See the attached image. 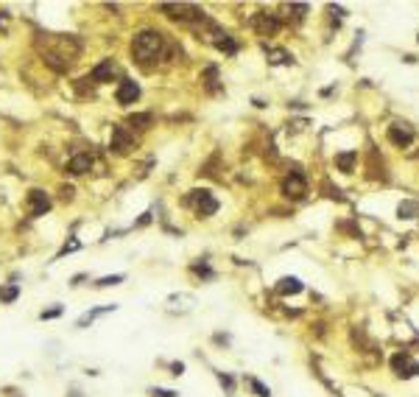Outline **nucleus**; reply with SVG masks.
<instances>
[{"mask_svg":"<svg viewBox=\"0 0 419 397\" xmlns=\"http://www.w3.org/2000/svg\"><path fill=\"white\" fill-rule=\"evenodd\" d=\"M165 48H168L165 34H160V31H154V28H143L140 34H134L132 56L137 59V65L151 67L165 56Z\"/></svg>","mask_w":419,"mask_h":397,"instance_id":"1","label":"nucleus"},{"mask_svg":"<svg viewBox=\"0 0 419 397\" xmlns=\"http://www.w3.org/2000/svg\"><path fill=\"white\" fill-rule=\"evenodd\" d=\"M118 283H123V274H112V277H103V280H98V288H107V285H118Z\"/></svg>","mask_w":419,"mask_h":397,"instance_id":"21","label":"nucleus"},{"mask_svg":"<svg viewBox=\"0 0 419 397\" xmlns=\"http://www.w3.org/2000/svg\"><path fill=\"white\" fill-rule=\"evenodd\" d=\"M171 369H174V375H182V372H185V364H171Z\"/></svg>","mask_w":419,"mask_h":397,"instance_id":"27","label":"nucleus"},{"mask_svg":"<svg viewBox=\"0 0 419 397\" xmlns=\"http://www.w3.org/2000/svg\"><path fill=\"white\" fill-rule=\"evenodd\" d=\"M90 168H92L90 154H76V157H70V163H67V171H70V174H87Z\"/></svg>","mask_w":419,"mask_h":397,"instance_id":"11","label":"nucleus"},{"mask_svg":"<svg viewBox=\"0 0 419 397\" xmlns=\"http://www.w3.org/2000/svg\"><path fill=\"white\" fill-rule=\"evenodd\" d=\"M112 73H115V67H112V62H101V65L95 67V70H92V81H95V84H103V81H109V78H112Z\"/></svg>","mask_w":419,"mask_h":397,"instance_id":"12","label":"nucleus"},{"mask_svg":"<svg viewBox=\"0 0 419 397\" xmlns=\"http://www.w3.org/2000/svg\"><path fill=\"white\" fill-rule=\"evenodd\" d=\"M355 160H358V154H355V151H344V154H338V157H335V163H338V168H341L344 174H352Z\"/></svg>","mask_w":419,"mask_h":397,"instance_id":"15","label":"nucleus"},{"mask_svg":"<svg viewBox=\"0 0 419 397\" xmlns=\"http://www.w3.org/2000/svg\"><path fill=\"white\" fill-rule=\"evenodd\" d=\"M288 12H293V20H302L305 12H307V6L305 3H296V6H288Z\"/></svg>","mask_w":419,"mask_h":397,"instance_id":"23","label":"nucleus"},{"mask_svg":"<svg viewBox=\"0 0 419 397\" xmlns=\"http://www.w3.org/2000/svg\"><path fill=\"white\" fill-rule=\"evenodd\" d=\"M129 123H132V126L145 129V126L151 123V115H148V112H143V115H132V118H129Z\"/></svg>","mask_w":419,"mask_h":397,"instance_id":"19","label":"nucleus"},{"mask_svg":"<svg viewBox=\"0 0 419 397\" xmlns=\"http://www.w3.org/2000/svg\"><path fill=\"white\" fill-rule=\"evenodd\" d=\"M282 193H285L288 199H302V196L307 193L305 176H302L299 171H293L291 176H285V182H282Z\"/></svg>","mask_w":419,"mask_h":397,"instance_id":"6","label":"nucleus"},{"mask_svg":"<svg viewBox=\"0 0 419 397\" xmlns=\"http://www.w3.org/2000/svg\"><path fill=\"white\" fill-rule=\"evenodd\" d=\"M269 62L271 65H293V56L288 51H269Z\"/></svg>","mask_w":419,"mask_h":397,"instance_id":"16","label":"nucleus"},{"mask_svg":"<svg viewBox=\"0 0 419 397\" xmlns=\"http://www.w3.org/2000/svg\"><path fill=\"white\" fill-rule=\"evenodd\" d=\"M389 140L394 145H411L413 132L405 126V123H394V126H389Z\"/></svg>","mask_w":419,"mask_h":397,"instance_id":"10","label":"nucleus"},{"mask_svg":"<svg viewBox=\"0 0 419 397\" xmlns=\"http://www.w3.org/2000/svg\"><path fill=\"white\" fill-rule=\"evenodd\" d=\"M391 369H394L400 378H416L419 375V364L413 361L411 355H405V353H397L394 358H391Z\"/></svg>","mask_w":419,"mask_h":397,"instance_id":"5","label":"nucleus"},{"mask_svg":"<svg viewBox=\"0 0 419 397\" xmlns=\"http://www.w3.org/2000/svg\"><path fill=\"white\" fill-rule=\"evenodd\" d=\"M218 380H221V386H227L229 391H232V386H235V380L229 378V375H224V372H218Z\"/></svg>","mask_w":419,"mask_h":397,"instance_id":"25","label":"nucleus"},{"mask_svg":"<svg viewBox=\"0 0 419 397\" xmlns=\"http://www.w3.org/2000/svg\"><path fill=\"white\" fill-rule=\"evenodd\" d=\"M249 28H254L260 36H271L280 31V20L274 17V14H266V12H257L249 17Z\"/></svg>","mask_w":419,"mask_h":397,"instance_id":"3","label":"nucleus"},{"mask_svg":"<svg viewBox=\"0 0 419 397\" xmlns=\"http://www.w3.org/2000/svg\"><path fill=\"white\" fill-rule=\"evenodd\" d=\"M28 207H31V216H45L50 210V202L42 190H31L28 193Z\"/></svg>","mask_w":419,"mask_h":397,"instance_id":"9","label":"nucleus"},{"mask_svg":"<svg viewBox=\"0 0 419 397\" xmlns=\"http://www.w3.org/2000/svg\"><path fill=\"white\" fill-rule=\"evenodd\" d=\"M249 386L254 389V394H257V397H271V389H266V386L260 383L257 378H251V380H249Z\"/></svg>","mask_w":419,"mask_h":397,"instance_id":"20","label":"nucleus"},{"mask_svg":"<svg viewBox=\"0 0 419 397\" xmlns=\"http://www.w3.org/2000/svg\"><path fill=\"white\" fill-rule=\"evenodd\" d=\"M140 98V87L134 84L132 78H123L118 87V104H123V107H129V104H134Z\"/></svg>","mask_w":419,"mask_h":397,"instance_id":"8","label":"nucleus"},{"mask_svg":"<svg viewBox=\"0 0 419 397\" xmlns=\"http://www.w3.org/2000/svg\"><path fill=\"white\" fill-rule=\"evenodd\" d=\"M59 313H62V308H50V311H42V319H54Z\"/></svg>","mask_w":419,"mask_h":397,"instance_id":"26","label":"nucleus"},{"mask_svg":"<svg viewBox=\"0 0 419 397\" xmlns=\"http://www.w3.org/2000/svg\"><path fill=\"white\" fill-rule=\"evenodd\" d=\"M218 48H221V51H227V54H235V51H238V42H235V39H229V36H227V39H224V42L218 45Z\"/></svg>","mask_w":419,"mask_h":397,"instance_id":"24","label":"nucleus"},{"mask_svg":"<svg viewBox=\"0 0 419 397\" xmlns=\"http://www.w3.org/2000/svg\"><path fill=\"white\" fill-rule=\"evenodd\" d=\"M160 9H162V12H165L171 20H176V23H185V25H193V28H196L198 23H204V20H207V14H204L198 6H190V3H162Z\"/></svg>","mask_w":419,"mask_h":397,"instance_id":"2","label":"nucleus"},{"mask_svg":"<svg viewBox=\"0 0 419 397\" xmlns=\"http://www.w3.org/2000/svg\"><path fill=\"white\" fill-rule=\"evenodd\" d=\"M187 202H190L193 207H196V213L198 216H213V213L218 210V202L216 199H213V193L210 190H190V199H187Z\"/></svg>","mask_w":419,"mask_h":397,"instance_id":"4","label":"nucleus"},{"mask_svg":"<svg viewBox=\"0 0 419 397\" xmlns=\"http://www.w3.org/2000/svg\"><path fill=\"white\" fill-rule=\"evenodd\" d=\"M204 78H207V90H210V92H216V90H218V70H216V67H207Z\"/></svg>","mask_w":419,"mask_h":397,"instance_id":"17","label":"nucleus"},{"mask_svg":"<svg viewBox=\"0 0 419 397\" xmlns=\"http://www.w3.org/2000/svg\"><path fill=\"white\" fill-rule=\"evenodd\" d=\"M277 291H280V294H299L302 283L296 280V277H282L280 283H277Z\"/></svg>","mask_w":419,"mask_h":397,"instance_id":"14","label":"nucleus"},{"mask_svg":"<svg viewBox=\"0 0 419 397\" xmlns=\"http://www.w3.org/2000/svg\"><path fill=\"white\" fill-rule=\"evenodd\" d=\"M109 145H112L118 154H126V151L134 145V137H132V132H129L126 126H115L112 129V143H109Z\"/></svg>","mask_w":419,"mask_h":397,"instance_id":"7","label":"nucleus"},{"mask_svg":"<svg viewBox=\"0 0 419 397\" xmlns=\"http://www.w3.org/2000/svg\"><path fill=\"white\" fill-rule=\"evenodd\" d=\"M397 216L400 218H419V202H413V199L400 202V205H397Z\"/></svg>","mask_w":419,"mask_h":397,"instance_id":"13","label":"nucleus"},{"mask_svg":"<svg viewBox=\"0 0 419 397\" xmlns=\"http://www.w3.org/2000/svg\"><path fill=\"white\" fill-rule=\"evenodd\" d=\"M148 394L151 397H179V391H174V389H148Z\"/></svg>","mask_w":419,"mask_h":397,"instance_id":"22","label":"nucleus"},{"mask_svg":"<svg viewBox=\"0 0 419 397\" xmlns=\"http://www.w3.org/2000/svg\"><path fill=\"white\" fill-rule=\"evenodd\" d=\"M17 296H20L17 285H6V288H0V300H3V302H14Z\"/></svg>","mask_w":419,"mask_h":397,"instance_id":"18","label":"nucleus"}]
</instances>
